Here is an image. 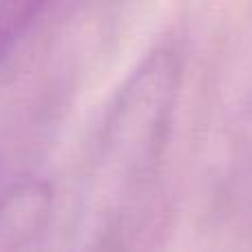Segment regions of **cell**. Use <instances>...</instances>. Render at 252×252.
<instances>
[{"label": "cell", "instance_id": "1", "mask_svg": "<svg viewBox=\"0 0 252 252\" xmlns=\"http://www.w3.org/2000/svg\"><path fill=\"white\" fill-rule=\"evenodd\" d=\"M47 9V2H31V0L0 2V66L20 49L27 35L42 20V13Z\"/></svg>", "mask_w": 252, "mask_h": 252}]
</instances>
